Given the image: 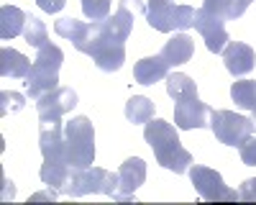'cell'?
Here are the masks:
<instances>
[{"label": "cell", "instance_id": "83f0119b", "mask_svg": "<svg viewBox=\"0 0 256 205\" xmlns=\"http://www.w3.org/2000/svg\"><path fill=\"white\" fill-rule=\"evenodd\" d=\"M36 6H38L41 10H44V13L54 16V13H62V10H64L67 0H36Z\"/></svg>", "mask_w": 256, "mask_h": 205}, {"label": "cell", "instance_id": "4fadbf2b", "mask_svg": "<svg viewBox=\"0 0 256 205\" xmlns=\"http://www.w3.org/2000/svg\"><path fill=\"white\" fill-rule=\"evenodd\" d=\"M77 106V92L72 88H56L36 100L38 120H62Z\"/></svg>", "mask_w": 256, "mask_h": 205}, {"label": "cell", "instance_id": "277c9868", "mask_svg": "<svg viewBox=\"0 0 256 205\" xmlns=\"http://www.w3.org/2000/svg\"><path fill=\"white\" fill-rule=\"evenodd\" d=\"M64 62V52L56 44H44L38 49L34 64L26 74V98L38 100L41 95H46L59 88V67Z\"/></svg>", "mask_w": 256, "mask_h": 205}, {"label": "cell", "instance_id": "cb8c5ba5", "mask_svg": "<svg viewBox=\"0 0 256 205\" xmlns=\"http://www.w3.org/2000/svg\"><path fill=\"white\" fill-rule=\"evenodd\" d=\"M202 8L208 13H216V16L226 18V20H236L244 16V10L238 8V0H205Z\"/></svg>", "mask_w": 256, "mask_h": 205}, {"label": "cell", "instance_id": "f1b7e54d", "mask_svg": "<svg viewBox=\"0 0 256 205\" xmlns=\"http://www.w3.org/2000/svg\"><path fill=\"white\" fill-rule=\"evenodd\" d=\"M238 198L246 200V202H254L256 200V177H251V180H246L241 184V188H238Z\"/></svg>", "mask_w": 256, "mask_h": 205}, {"label": "cell", "instance_id": "f546056e", "mask_svg": "<svg viewBox=\"0 0 256 205\" xmlns=\"http://www.w3.org/2000/svg\"><path fill=\"white\" fill-rule=\"evenodd\" d=\"M248 6H251V0H238V8H241L244 13H246V8H248Z\"/></svg>", "mask_w": 256, "mask_h": 205}, {"label": "cell", "instance_id": "9c48e42d", "mask_svg": "<svg viewBox=\"0 0 256 205\" xmlns=\"http://www.w3.org/2000/svg\"><path fill=\"white\" fill-rule=\"evenodd\" d=\"M190 180L195 184V190L202 200L208 202H218V200H241L236 190H230L223 182L220 172H216L212 167H202V164H190Z\"/></svg>", "mask_w": 256, "mask_h": 205}, {"label": "cell", "instance_id": "603a6c76", "mask_svg": "<svg viewBox=\"0 0 256 205\" xmlns=\"http://www.w3.org/2000/svg\"><path fill=\"white\" fill-rule=\"evenodd\" d=\"M24 38H26V44H31L34 49H41L44 44H49V31L44 26V20H38L36 16L28 13L26 28H24Z\"/></svg>", "mask_w": 256, "mask_h": 205}, {"label": "cell", "instance_id": "484cf974", "mask_svg": "<svg viewBox=\"0 0 256 205\" xmlns=\"http://www.w3.org/2000/svg\"><path fill=\"white\" fill-rule=\"evenodd\" d=\"M0 102H3V106H0V113L8 116V110L16 113V110L24 108V106H26V98L20 95V92H8V90H3V92H0Z\"/></svg>", "mask_w": 256, "mask_h": 205}, {"label": "cell", "instance_id": "ffe728a7", "mask_svg": "<svg viewBox=\"0 0 256 205\" xmlns=\"http://www.w3.org/2000/svg\"><path fill=\"white\" fill-rule=\"evenodd\" d=\"M28 70H31L28 56H24L16 49H8V46L0 49V74H3V77H10V80H20V77H24L26 80Z\"/></svg>", "mask_w": 256, "mask_h": 205}, {"label": "cell", "instance_id": "7c38bea8", "mask_svg": "<svg viewBox=\"0 0 256 205\" xmlns=\"http://www.w3.org/2000/svg\"><path fill=\"white\" fill-rule=\"evenodd\" d=\"M195 31L205 38V46L212 54H223L226 44H228V31H226V18L208 13L205 8L195 10Z\"/></svg>", "mask_w": 256, "mask_h": 205}, {"label": "cell", "instance_id": "44dd1931", "mask_svg": "<svg viewBox=\"0 0 256 205\" xmlns=\"http://www.w3.org/2000/svg\"><path fill=\"white\" fill-rule=\"evenodd\" d=\"M126 118L134 123V126H138V123H148L154 118V102L144 98V95H134L128 98L126 102Z\"/></svg>", "mask_w": 256, "mask_h": 205}, {"label": "cell", "instance_id": "52a82bcc", "mask_svg": "<svg viewBox=\"0 0 256 205\" xmlns=\"http://www.w3.org/2000/svg\"><path fill=\"white\" fill-rule=\"evenodd\" d=\"M146 24L162 34H177L195 26V8L177 6L174 0H146Z\"/></svg>", "mask_w": 256, "mask_h": 205}, {"label": "cell", "instance_id": "7402d4cb", "mask_svg": "<svg viewBox=\"0 0 256 205\" xmlns=\"http://www.w3.org/2000/svg\"><path fill=\"white\" fill-rule=\"evenodd\" d=\"M230 98L241 110L256 108V80H238L230 85Z\"/></svg>", "mask_w": 256, "mask_h": 205}, {"label": "cell", "instance_id": "ba28073f", "mask_svg": "<svg viewBox=\"0 0 256 205\" xmlns=\"http://www.w3.org/2000/svg\"><path fill=\"white\" fill-rule=\"evenodd\" d=\"M216 138L226 146H241V144L256 134V120L254 118H246V116H238L233 110H212L210 113V126H208Z\"/></svg>", "mask_w": 256, "mask_h": 205}, {"label": "cell", "instance_id": "8fae6325", "mask_svg": "<svg viewBox=\"0 0 256 205\" xmlns=\"http://www.w3.org/2000/svg\"><path fill=\"white\" fill-rule=\"evenodd\" d=\"M88 56H92L98 70H102V72H118L123 67V62H126V44H123V41L110 38V36H102L98 20H95V41H92Z\"/></svg>", "mask_w": 256, "mask_h": 205}, {"label": "cell", "instance_id": "3957f363", "mask_svg": "<svg viewBox=\"0 0 256 205\" xmlns=\"http://www.w3.org/2000/svg\"><path fill=\"white\" fill-rule=\"evenodd\" d=\"M144 138H146L148 146H152L156 162L164 170L174 172V174H184L190 170L192 154L182 146L174 123H169L164 118H152L144 128Z\"/></svg>", "mask_w": 256, "mask_h": 205}, {"label": "cell", "instance_id": "d4e9b609", "mask_svg": "<svg viewBox=\"0 0 256 205\" xmlns=\"http://www.w3.org/2000/svg\"><path fill=\"white\" fill-rule=\"evenodd\" d=\"M113 0H82V13L90 20H105L110 16Z\"/></svg>", "mask_w": 256, "mask_h": 205}, {"label": "cell", "instance_id": "5b68a950", "mask_svg": "<svg viewBox=\"0 0 256 205\" xmlns=\"http://www.w3.org/2000/svg\"><path fill=\"white\" fill-rule=\"evenodd\" d=\"M64 141H67V162L72 170H88L95 164V128L90 118L77 116L64 123Z\"/></svg>", "mask_w": 256, "mask_h": 205}, {"label": "cell", "instance_id": "6da1fadb", "mask_svg": "<svg viewBox=\"0 0 256 205\" xmlns=\"http://www.w3.org/2000/svg\"><path fill=\"white\" fill-rule=\"evenodd\" d=\"M38 146L44 154V164L38 170V177L44 184L59 190L67 184L72 167L67 162V141H64V123L62 120H41Z\"/></svg>", "mask_w": 256, "mask_h": 205}, {"label": "cell", "instance_id": "9a60e30c", "mask_svg": "<svg viewBox=\"0 0 256 205\" xmlns=\"http://www.w3.org/2000/svg\"><path fill=\"white\" fill-rule=\"evenodd\" d=\"M56 36L72 41V46L82 54H88L95 41V20H77V18H62L54 24Z\"/></svg>", "mask_w": 256, "mask_h": 205}, {"label": "cell", "instance_id": "d6986e66", "mask_svg": "<svg viewBox=\"0 0 256 205\" xmlns=\"http://www.w3.org/2000/svg\"><path fill=\"white\" fill-rule=\"evenodd\" d=\"M26 20H28V13H24L16 6H3L0 8V38L10 41V38L20 36L26 28Z\"/></svg>", "mask_w": 256, "mask_h": 205}, {"label": "cell", "instance_id": "2e32d148", "mask_svg": "<svg viewBox=\"0 0 256 205\" xmlns=\"http://www.w3.org/2000/svg\"><path fill=\"white\" fill-rule=\"evenodd\" d=\"M223 62L233 77H244L256 67V52L244 41H228L223 49Z\"/></svg>", "mask_w": 256, "mask_h": 205}, {"label": "cell", "instance_id": "e0dca14e", "mask_svg": "<svg viewBox=\"0 0 256 205\" xmlns=\"http://www.w3.org/2000/svg\"><path fill=\"white\" fill-rule=\"evenodd\" d=\"M159 54L164 56V62L169 67H180V64H187V62L192 59V54H195V44H192V38L187 34H174L162 46Z\"/></svg>", "mask_w": 256, "mask_h": 205}, {"label": "cell", "instance_id": "4dcf8cb0", "mask_svg": "<svg viewBox=\"0 0 256 205\" xmlns=\"http://www.w3.org/2000/svg\"><path fill=\"white\" fill-rule=\"evenodd\" d=\"M251 113H254V120H256V108H254V110H251Z\"/></svg>", "mask_w": 256, "mask_h": 205}, {"label": "cell", "instance_id": "7a4b0ae2", "mask_svg": "<svg viewBox=\"0 0 256 205\" xmlns=\"http://www.w3.org/2000/svg\"><path fill=\"white\" fill-rule=\"evenodd\" d=\"M166 92L174 100V126L182 131H192V128H205L210 126V106L198 98V85L195 80L174 72L166 74Z\"/></svg>", "mask_w": 256, "mask_h": 205}, {"label": "cell", "instance_id": "5bb4252c", "mask_svg": "<svg viewBox=\"0 0 256 205\" xmlns=\"http://www.w3.org/2000/svg\"><path fill=\"white\" fill-rule=\"evenodd\" d=\"M146 180V162L141 156H131L120 164L118 170V192H116V202H131L136 200V190Z\"/></svg>", "mask_w": 256, "mask_h": 205}, {"label": "cell", "instance_id": "8992f818", "mask_svg": "<svg viewBox=\"0 0 256 205\" xmlns=\"http://www.w3.org/2000/svg\"><path fill=\"white\" fill-rule=\"evenodd\" d=\"M92 192L116 198V192H118V172L102 170V167L72 170L67 184L62 188V195H67V198H84V195H92Z\"/></svg>", "mask_w": 256, "mask_h": 205}, {"label": "cell", "instance_id": "ac0fdd59", "mask_svg": "<svg viewBox=\"0 0 256 205\" xmlns=\"http://www.w3.org/2000/svg\"><path fill=\"white\" fill-rule=\"evenodd\" d=\"M169 74V64L164 62L162 54H154V56H144L136 62L134 67V77L138 85H154V82L164 80Z\"/></svg>", "mask_w": 256, "mask_h": 205}, {"label": "cell", "instance_id": "30bf717a", "mask_svg": "<svg viewBox=\"0 0 256 205\" xmlns=\"http://www.w3.org/2000/svg\"><path fill=\"white\" fill-rule=\"evenodd\" d=\"M144 13H146L144 0H120V6H118V10L113 16H108L105 20H98L100 34L126 44L128 36H131V31H134L136 16H144Z\"/></svg>", "mask_w": 256, "mask_h": 205}, {"label": "cell", "instance_id": "4316f807", "mask_svg": "<svg viewBox=\"0 0 256 205\" xmlns=\"http://www.w3.org/2000/svg\"><path fill=\"white\" fill-rule=\"evenodd\" d=\"M238 154H241V162L246 167H256V134L248 136L241 146H238Z\"/></svg>", "mask_w": 256, "mask_h": 205}]
</instances>
